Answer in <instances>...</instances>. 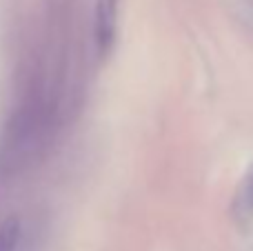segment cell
<instances>
[{
  "mask_svg": "<svg viewBox=\"0 0 253 251\" xmlns=\"http://www.w3.org/2000/svg\"><path fill=\"white\" fill-rule=\"evenodd\" d=\"M118 4L120 0H96L93 9V36L96 47L100 53H109L116 38V25H118Z\"/></svg>",
  "mask_w": 253,
  "mask_h": 251,
  "instance_id": "1",
  "label": "cell"
},
{
  "mask_svg": "<svg viewBox=\"0 0 253 251\" xmlns=\"http://www.w3.org/2000/svg\"><path fill=\"white\" fill-rule=\"evenodd\" d=\"M20 243V220L7 218L0 225V251H16Z\"/></svg>",
  "mask_w": 253,
  "mask_h": 251,
  "instance_id": "2",
  "label": "cell"
},
{
  "mask_svg": "<svg viewBox=\"0 0 253 251\" xmlns=\"http://www.w3.org/2000/svg\"><path fill=\"white\" fill-rule=\"evenodd\" d=\"M238 200H240L242 205L247 203V205H249L247 209H249V211H253V169H251L249 176H247V180H245V191H242V196H240Z\"/></svg>",
  "mask_w": 253,
  "mask_h": 251,
  "instance_id": "3",
  "label": "cell"
}]
</instances>
